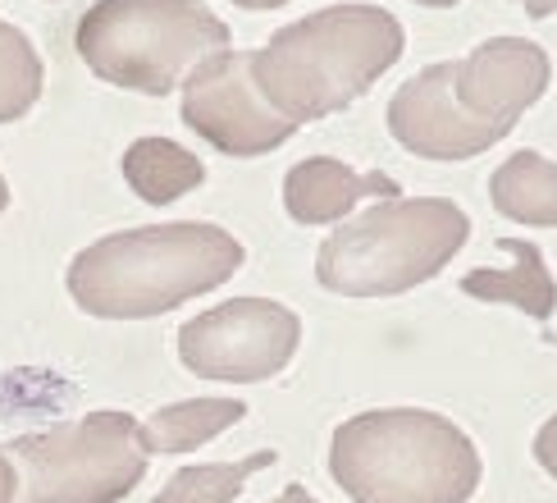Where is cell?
Masks as SVG:
<instances>
[{"label":"cell","instance_id":"cell-7","mask_svg":"<svg viewBox=\"0 0 557 503\" xmlns=\"http://www.w3.org/2000/svg\"><path fill=\"white\" fill-rule=\"evenodd\" d=\"M301 320L274 297H228L178 330V361L201 380L261 384L297 357Z\"/></svg>","mask_w":557,"mask_h":503},{"label":"cell","instance_id":"cell-22","mask_svg":"<svg viewBox=\"0 0 557 503\" xmlns=\"http://www.w3.org/2000/svg\"><path fill=\"white\" fill-rule=\"evenodd\" d=\"M238 10H278V5H288V0H234Z\"/></svg>","mask_w":557,"mask_h":503},{"label":"cell","instance_id":"cell-15","mask_svg":"<svg viewBox=\"0 0 557 503\" xmlns=\"http://www.w3.org/2000/svg\"><path fill=\"white\" fill-rule=\"evenodd\" d=\"M124 179L147 206H170L201 188L206 165L188 147L170 143V137H137L124 151Z\"/></svg>","mask_w":557,"mask_h":503},{"label":"cell","instance_id":"cell-17","mask_svg":"<svg viewBox=\"0 0 557 503\" xmlns=\"http://www.w3.org/2000/svg\"><path fill=\"white\" fill-rule=\"evenodd\" d=\"M46 87V64L37 56V46L28 33L0 19V124L23 120Z\"/></svg>","mask_w":557,"mask_h":503},{"label":"cell","instance_id":"cell-10","mask_svg":"<svg viewBox=\"0 0 557 503\" xmlns=\"http://www.w3.org/2000/svg\"><path fill=\"white\" fill-rule=\"evenodd\" d=\"M453 69H457V60L430 64L388 97V110H384L388 133L398 137L403 151L421 156V160H471V156H484L494 143H503L494 128L475 124L471 114L457 106Z\"/></svg>","mask_w":557,"mask_h":503},{"label":"cell","instance_id":"cell-13","mask_svg":"<svg viewBox=\"0 0 557 503\" xmlns=\"http://www.w3.org/2000/svg\"><path fill=\"white\" fill-rule=\"evenodd\" d=\"M243 417H247L243 398H183L151 412L147 421H137V440H143L147 457H174L211 444L215 434L238 426Z\"/></svg>","mask_w":557,"mask_h":503},{"label":"cell","instance_id":"cell-24","mask_svg":"<svg viewBox=\"0 0 557 503\" xmlns=\"http://www.w3.org/2000/svg\"><path fill=\"white\" fill-rule=\"evenodd\" d=\"M5 206H10V183H5V174H0V216H5Z\"/></svg>","mask_w":557,"mask_h":503},{"label":"cell","instance_id":"cell-9","mask_svg":"<svg viewBox=\"0 0 557 503\" xmlns=\"http://www.w3.org/2000/svg\"><path fill=\"white\" fill-rule=\"evenodd\" d=\"M553 83V60L530 37H490L453 69V97L475 124L507 137Z\"/></svg>","mask_w":557,"mask_h":503},{"label":"cell","instance_id":"cell-14","mask_svg":"<svg viewBox=\"0 0 557 503\" xmlns=\"http://www.w3.org/2000/svg\"><path fill=\"white\" fill-rule=\"evenodd\" d=\"M490 201L498 216L517 224L557 229V160L540 151H512L490 179Z\"/></svg>","mask_w":557,"mask_h":503},{"label":"cell","instance_id":"cell-4","mask_svg":"<svg viewBox=\"0 0 557 503\" xmlns=\"http://www.w3.org/2000/svg\"><path fill=\"white\" fill-rule=\"evenodd\" d=\"M471 238L453 197H388L338 220L315 252V280L338 297H398L434 280Z\"/></svg>","mask_w":557,"mask_h":503},{"label":"cell","instance_id":"cell-5","mask_svg":"<svg viewBox=\"0 0 557 503\" xmlns=\"http://www.w3.org/2000/svg\"><path fill=\"white\" fill-rule=\"evenodd\" d=\"M228 37V23L206 0H97L78 19L74 46L101 83L170 97Z\"/></svg>","mask_w":557,"mask_h":503},{"label":"cell","instance_id":"cell-11","mask_svg":"<svg viewBox=\"0 0 557 503\" xmlns=\"http://www.w3.org/2000/svg\"><path fill=\"white\" fill-rule=\"evenodd\" d=\"M366 197L388 201V197H403V188L384 170L357 174L334 156H307L284 174V211L297 224H334L343 216H352V206Z\"/></svg>","mask_w":557,"mask_h":503},{"label":"cell","instance_id":"cell-16","mask_svg":"<svg viewBox=\"0 0 557 503\" xmlns=\"http://www.w3.org/2000/svg\"><path fill=\"white\" fill-rule=\"evenodd\" d=\"M274 457H278L274 449H261V453H251V457H238V463L183 467V471H174L165 486L156 490L151 503H234L251 476L274 467Z\"/></svg>","mask_w":557,"mask_h":503},{"label":"cell","instance_id":"cell-12","mask_svg":"<svg viewBox=\"0 0 557 503\" xmlns=\"http://www.w3.org/2000/svg\"><path fill=\"white\" fill-rule=\"evenodd\" d=\"M498 252H507L512 257V266L507 270H467L461 274V293L475 297V303H503V307H517L525 311L530 320H553L557 311V280L553 270L544 266V252L535 243H521V238H503Z\"/></svg>","mask_w":557,"mask_h":503},{"label":"cell","instance_id":"cell-6","mask_svg":"<svg viewBox=\"0 0 557 503\" xmlns=\"http://www.w3.org/2000/svg\"><path fill=\"white\" fill-rule=\"evenodd\" d=\"M18 476L14 503H120L147 476L133 412H87L0 449Z\"/></svg>","mask_w":557,"mask_h":503},{"label":"cell","instance_id":"cell-20","mask_svg":"<svg viewBox=\"0 0 557 503\" xmlns=\"http://www.w3.org/2000/svg\"><path fill=\"white\" fill-rule=\"evenodd\" d=\"M270 503H320V499H315L307 486H288V490H278Z\"/></svg>","mask_w":557,"mask_h":503},{"label":"cell","instance_id":"cell-19","mask_svg":"<svg viewBox=\"0 0 557 503\" xmlns=\"http://www.w3.org/2000/svg\"><path fill=\"white\" fill-rule=\"evenodd\" d=\"M14 490H18V476L10 467V457L0 453V503H14Z\"/></svg>","mask_w":557,"mask_h":503},{"label":"cell","instance_id":"cell-3","mask_svg":"<svg viewBox=\"0 0 557 503\" xmlns=\"http://www.w3.org/2000/svg\"><path fill=\"white\" fill-rule=\"evenodd\" d=\"M330 476L352 503H471L484 480L480 449L430 407H375L330 440Z\"/></svg>","mask_w":557,"mask_h":503},{"label":"cell","instance_id":"cell-1","mask_svg":"<svg viewBox=\"0 0 557 503\" xmlns=\"http://www.w3.org/2000/svg\"><path fill=\"white\" fill-rule=\"evenodd\" d=\"M243 243L220 224L178 220L120 229L69 261L64 289L97 320H151L234 280Z\"/></svg>","mask_w":557,"mask_h":503},{"label":"cell","instance_id":"cell-8","mask_svg":"<svg viewBox=\"0 0 557 503\" xmlns=\"http://www.w3.org/2000/svg\"><path fill=\"white\" fill-rule=\"evenodd\" d=\"M178 87L183 124L224 156H270L297 133V124L261 97L257 78H251V56L234 46L197 60Z\"/></svg>","mask_w":557,"mask_h":503},{"label":"cell","instance_id":"cell-18","mask_svg":"<svg viewBox=\"0 0 557 503\" xmlns=\"http://www.w3.org/2000/svg\"><path fill=\"white\" fill-rule=\"evenodd\" d=\"M535 463L557 480V417H548V421L535 430Z\"/></svg>","mask_w":557,"mask_h":503},{"label":"cell","instance_id":"cell-21","mask_svg":"<svg viewBox=\"0 0 557 503\" xmlns=\"http://www.w3.org/2000/svg\"><path fill=\"white\" fill-rule=\"evenodd\" d=\"M517 5H521L530 19H553V14H557V0H517Z\"/></svg>","mask_w":557,"mask_h":503},{"label":"cell","instance_id":"cell-2","mask_svg":"<svg viewBox=\"0 0 557 503\" xmlns=\"http://www.w3.org/2000/svg\"><path fill=\"white\" fill-rule=\"evenodd\" d=\"M403 51L407 28L384 5H330L278 28L247 56L261 97L301 128L366 97Z\"/></svg>","mask_w":557,"mask_h":503},{"label":"cell","instance_id":"cell-23","mask_svg":"<svg viewBox=\"0 0 557 503\" xmlns=\"http://www.w3.org/2000/svg\"><path fill=\"white\" fill-rule=\"evenodd\" d=\"M411 5H425V10H453L461 0H411Z\"/></svg>","mask_w":557,"mask_h":503}]
</instances>
